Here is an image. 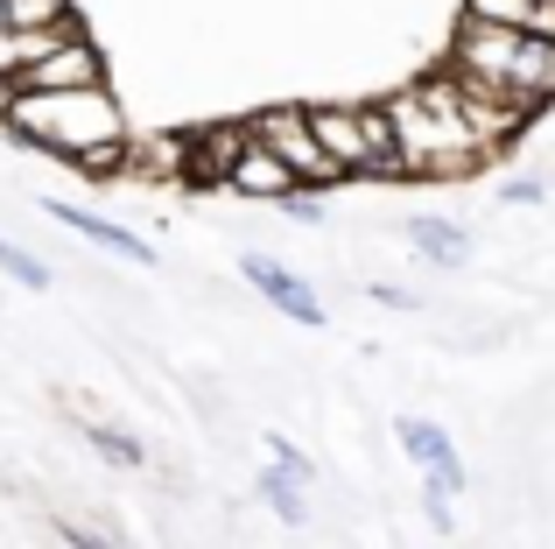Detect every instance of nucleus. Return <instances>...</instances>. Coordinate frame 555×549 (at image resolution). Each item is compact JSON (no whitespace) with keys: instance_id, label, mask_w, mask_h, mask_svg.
I'll list each match as a JSON object with an SVG mask.
<instances>
[{"instance_id":"obj_17","label":"nucleus","mask_w":555,"mask_h":549,"mask_svg":"<svg viewBox=\"0 0 555 549\" xmlns=\"http://www.w3.org/2000/svg\"><path fill=\"white\" fill-rule=\"evenodd\" d=\"M0 274H8V282H22V289H36V296L56 282L50 261H36V254H28V247H14V240H0Z\"/></svg>"},{"instance_id":"obj_22","label":"nucleus","mask_w":555,"mask_h":549,"mask_svg":"<svg viewBox=\"0 0 555 549\" xmlns=\"http://www.w3.org/2000/svg\"><path fill=\"white\" fill-rule=\"evenodd\" d=\"M274 212H282V219H302V226H317V219H324V197H310V191H288Z\"/></svg>"},{"instance_id":"obj_18","label":"nucleus","mask_w":555,"mask_h":549,"mask_svg":"<svg viewBox=\"0 0 555 549\" xmlns=\"http://www.w3.org/2000/svg\"><path fill=\"white\" fill-rule=\"evenodd\" d=\"M56 22H78L70 0H8V28H56Z\"/></svg>"},{"instance_id":"obj_19","label":"nucleus","mask_w":555,"mask_h":549,"mask_svg":"<svg viewBox=\"0 0 555 549\" xmlns=\"http://www.w3.org/2000/svg\"><path fill=\"white\" fill-rule=\"evenodd\" d=\"M268 458H274V472H288V480L302 486V494H310V486H317V458L302 451V444H288L282 430H268Z\"/></svg>"},{"instance_id":"obj_10","label":"nucleus","mask_w":555,"mask_h":549,"mask_svg":"<svg viewBox=\"0 0 555 549\" xmlns=\"http://www.w3.org/2000/svg\"><path fill=\"white\" fill-rule=\"evenodd\" d=\"M506 99H514L528 120L555 106V42H542V36L520 42V64H514V85H506Z\"/></svg>"},{"instance_id":"obj_15","label":"nucleus","mask_w":555,"mask_h":549,"mask_svg":"<svg viewBox=\"0 0 555 549\" xmlns=\"http://www.w3.org/2000/svg\"><path fill=\"white\" fill-rule=\"evenodd\" d=\"M457 22H478V28H514V36H528L534 0H464Z\"/></svg>"},{"instance_id":"obj_1","label":"nucleus","mask_w":555,"mask_h":549,"mask_svg":"<svg viewBox=\"0 0 555 549\" xmlns=\"http://www.w3.org/2000/svg\"><path fill=\"white\" fill-rule=\"evenodd\" d=\"M0 120L22 149L56 155L85 177L127 169V113L113 85H99V92H0Z\"/></svg>"},{"instance_id":"obj_20","label":"nucleus","mask_w":555,"mask_h":549,"mask_svg":"<svg viewBox=\"0 0 555 549\" xmlns=\"http://www.w3.org/2000/svg\"><path fill=\"white\" fill-rule=\"evenodd\" d=\"M56 536H64L70 549H127V542H113V536H99L92 522H56Z\"/></svg>"},{"instance_id":"obj_21","label":"nucleus","mask_w":555,"mask_h":549,"mask_svg":"<svg viewBox=\"0 0 555 549\" xmlns=\"http://www.w3.org/2000/svg\"><path fill=\"white\" fill-rule=\"evenodd\" d=\"M422 522H429L436 536H450V528H457V508H450L443 494H429V486H422Z\"/></svg>"},{"instance_id":"obj_24","label":"nucleus","mask_w":555,"mask_h":549,"mask_svg":"<svg viewBox=\"0 0 555 549\" xmlns=\"http://www.w3.org/2000/svg\"><path fill=\"white\" fill-rule=\"evenodd\" d=\"M366 296L379 303V310H415V303H422V296H408V289H393V282H373Z\"/></svg>"},{"instance_id":"obj_11","label":"nucleus","mask_w":555,"mask_h":549,"mask_svg":"<svg viewBox=\"0 0 555 549\" xmlns=\"http://www.w3.org/2000/svg\"><path fill=\"white\" fill-rule=\"evenodd\" d=\"M225 191H232V197H254V205H282V197L296 191V177H288V169H282V163H274V155L254 141V149H246L240 163H232Z\"/></svg>"},{"instance_id":"obj_8","label":"nucleus","mask_w":555,"mask_h":549,"mask_svg":"<svg viewBox=\"0 0 555 549\" xmlns=\"http://www.w3.org/2000/svg\"><path fill=\"white\" fill-rule=\"evenodd\" d=\"M106 85V50H99L92 36L85 42H70V50H56V56H42L28 78H14V85H0V92H99Z\"/></svg>"},{"instance_id":"obj_4","label":"nucleus","mask_w":555,"mask_h":549,"mask_svg":"<svg viewBox=\"0 0 555 549\" xmlns=\"http://www.w3.org/2000/svg\"><path fill=\"white\" fill-rule=\"evenodd\" d=\"M520 42H528V36H514V28L457 22V28H450V78L472 85V92L506 99V85H514V64H520Z\"/></svg>"},{"instance_id":"obj_6","label":"nucleus","mask_w":555,"mask_h":549,"mask_svg":"<svg viewBox=\"0 0 555 549\" xmlns=\"http://www.w3.org/2000/svg\"><path fill=\"white\" fill-rule=\"evenodd\" d=\"M317 149L345 169V177H373V149H366V99H317L310 106Z\"/></svg>"},{"instance_id":"obj_23","label":"nucleus","mask_w":555,"mask_h":549,"mask_svg":"<svg viewBox=\"0 0 555 549\" xmlns=\"http://www.w3.org/2000/svg\"><path fill=\"white\" fill-rule=\"evenodd\" d=\"M548 197V183L542 177H514V183H500V205H542Z\"/></svg>"},{"instance_id":"obj_25","label":"nucleus","mask_w":555,"mask_h":549,"mask_svg":"<svg viewBox=\"0 0 555 549\" xmlns=\"http://www.w3.org/2000/svg\"><path fill=\"white\" fill-rule=\"evenodd\" d=\"M528 36L555 42V0H534V22H528Z\"/></svg>"},{"instance_id":"obj_12","label":"nucleus","mask_w":555,"mask_h":549,"mask_svg":"<svg viewBox=\"0 0 555 549\" xmlns=\"http://www.w3.org/2000/svg\"><path fill=\"white\" fill-rule=\"evenodd\" d=\"M401 233H408V247H415L429 268H464L472 261V240H464L457 219H429V212H422V219L401 226Z\"/></svg>"},{"instance_id":"obj_3","label":"nucleus","mask_w":555,"mask_h":549,"mask_svg":"<svg viewBox=\"0 0 555 549\" xmlns=\"http://www.w3.org/2000/svg\"><path fill=\"white\" fill-rule=\"evenodd\" d=\"M246 127H254V141L274 155V163L296 177V191L310 197H331L345 183V169L331 163L324 149H317V127H310V106H296V99H274V106L246 113Z\"/></svg>"},{"instance_id":"obj_2","label":"nucleus","mask_w":555,"mask_h":549,"mask_svg":"<svg viewBox=\"0 0 555 549\" xmlns=\"http://www.w3.org/2000/svg\"><path fill=\"white\" fill-rule=\"evenodd\" d=\"M401 141V177L415 183H443V177H472L486 169V149L472 135V113H464V85L450 71H422L415 85L379 99Z\"/></svg>"},{"instance_id":"obj_9","label":"nucleus","mask_w":555,"mask_h":549,"mask_svg":"<svg viewBox=\"0 0 555 549\" xmlns=\"http://www.w3.org/2000/svg\"><path fill=\"white\" fill-rule=\"evenodd\" d=\"M42 212H50V219L64 226V233L92 240L99 254H120V261H134V268H155V261H163V254H155V240H134L120 219H106V212H92V205H64V197H50Z\"/></svg>"},{"instance_id":"obj_13","label":"nucleus","mask_w":555,"mask_h":549,"mask_svg":"<svg viewBox=\"0 0 555 549\" xmlns=\"http://www.w3.org/2000/svg\"><path fill=\"white\" fill-rule=\"evenodd\" d=\"M78 437L92 444V451L106 458V465H120V472H149V444H141L127 423H106V416L78 409Z\"/></svg>"},{"instance_id":"obj_14","label":"nucleus","mask_w":555,"mask_h":549,"mask_svg":"<svg viewBox=\"0 0 555 549\" xmlns=\"http://www.w3.org/2000/svg\"><path fill=\"white\" fill-rule=\"evenodd\" d=\"M254 494H260V508L274 514V522H288V528H302L310 522V494H302L288 472H274V465H260V480H254Z\"/></svg>"},{"instance_id":"obj_7","label":"nucleus","mask_w":555,"mask_h":549,"mask_svg":"<svg viewBox=\"0 0 555 549\" xmlns=\"http://www.w3.org/2000/svg\"><path fill=\"white\" fill-rule=\"evenodd\" d=\"M240 274L260 289V296H268V310H282V317H288V324H310V331H317V324L331 317V310H324V296H317V289L302 282L296 268H282L274 254H246Z\"/></svg>"},{"instance_id":"obj_16","label":"nucleus","mask_w":555,"mask_h":549,"mask_svg":"<svg viewBox=\"0 0 555 549\" xmlns=\"http://www.w3.org/2000/svg\"><path fill=\"white\" fill-rule=\"evenodd\" d=\"M366 149H373V177H401V141L379 99H366Z\"/></svg>"},{"instance_id":"obj_26","label":"nucleus","mask_w":555,"mask_h":549,"mask_svg":"<svg viewBox=\"0 0 555 549\" xmlns=\"http://www.w3.org/2000/svg\"><path fill=\"white\" fill-rule=\"evenodd\" d=\"M0 28H8V0H0Z\"/></svg>"},{"instance_id":"obj_5","label":"nucleus","mask_w":555,"mask_h":549,"mask_svg":"<svg viewBox=\"0 0 555 549\" xmlns=\"http://www.w3.org/2000/svg\"><path fill=\"white\" fill-rule=\"evenodd\" d=\"M393 444L422 465V486H429V494H443V500L464 494V458H457V437H450L443 423H429V416H393Z\"/></svg>"}]
</instances>
